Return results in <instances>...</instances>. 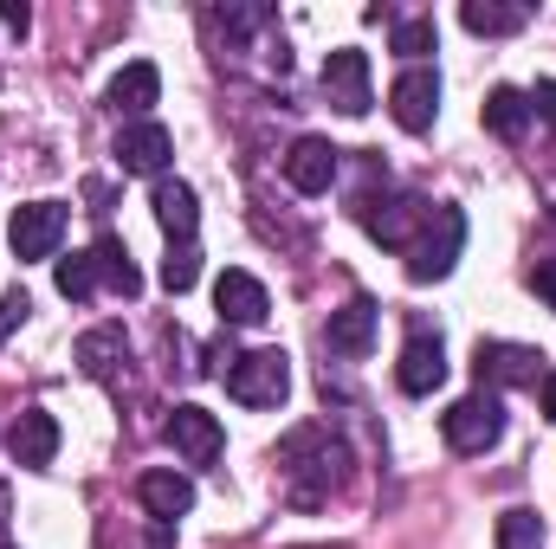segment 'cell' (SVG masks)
<instances>
[{
    "label": "cell",
    "instance_id": "6da1fadb",
    "mask_svg": "<svg viewBox=\"0 0 556 549\" xmlns=\"http://www.w3.org/2000/svg\"><path fill=\"white\" fill-rule=\"evenodd\" d=\"M227 395L240 408H278L291 395V362L285 349H247V356H227Z\"/></svg>",
    "mask_w": 556,
    "mask_h": 549
},
{
    "label": "cell",
    "instance_id": "7a4b0ae2",
    "mask_svg": "<svg viewBox=\"0 0 556 549\" xmlns=\"http://www.w3.org/2000/svg\"><path fill=\"white\" fill-rule=\"evenodd\" d=\"M459 246H466V214L459 207H427V227H420V240L408 246V278L415 284L446 278L453 259H459Z\"/></svg>",
    "mask_w": 556,
    "mask_h": 549
},
{
    "label": "cell",
    "instance_id": "3957f363",
    "mask_svg": "<svg viewBox=\"0 0 556 549\" xmlns=\"http://www.w3.org/2000/svg\"><path fill=\"white\" fill-rule=\"evenodd\" d=\"M65 201H26V207H13V220H7V246H13V259H52L59 253V240H65Z\"/></svg>",
    "mask_w": 556,
    "mask_h": 549
},
{
    "label": "cell",
    "instance_id": "277c9868",
    "mask_svg": "<svg viewBox=\"0 0 556 549\" xmlns=\"http://www.w3.org/2000/svg\"><path fill=\"white\" fill-rule=\"evenodd\" d=\"M446 446L453 452H485V446H498L505 439V408H498V395H466V401H453L446 408Z\"/></svg>",
    "mask_w": 556,
    "mask_h": 549
},
{
    "label": "cell",
    "instance_id": "5b68a950",
    "mask_svg": "<svg viewBox=\"0 0 556 549\" xmlns=\"http://www.w3.org/2000/svg\"><path fill=\"white\" fill-rule=\"evenodd\" d=\"M324 98L343 111V117H363L376 98H369V52H356V46H337L330 59H324Z\"/></svg>",
    "mask_w": 556,
    "mask_h": 549
},
{
    "label": "cell",
    "instance_id": "8992f818",
    "mask_svg": "<svg viewBox=\"0 0 556 549\" xmlns=\"http://www.w3.org/2000/svg\"><path fill=\"white\" fill-rule=\"evenodd\" d=\"M389 111L402 130H433V111H440V72L433 65H408L395 85H389Z\"/></svg>",
    "mask_w": 556,
    "mask_h": 549
},
{
    "label": "cell",
    "instance_id": "52a82bcc",
    "mask_svg": "<svg viewBox=\"0 0 556 549\" xmlns=\"http://www.w3.org/2000/svg\"><path fill=\"white\" fill-rule=\"evenodd\" d=\"M168 155H175V137H168L162 124H149V117L117 130V168H124V175H155V181H162Z\"/></svg>",
    "mask_w": 556,
    "mask_h": 549
},
{
    "label": "cell",
    "instance_id": "ba28073f",
    "mask_svg": "<svg viewBox=\"0 0 556 549\" xmlns=\"http://www.w3.org/2000/svg\"><path fill=\"white\" fill-rule=\"evenodd\" d=\"M168 446H175L188 465H214L220 446H227V433H220V420L207 408H175L168 413Z\"/></svg>",
    "mask_w": 556,
    "mask_h": 549
},
{
    "label": "cell",
    "instance_id": "9c48e42d",
    "mask_svg": "<svg viewBox=\"0 0 556 549\" xmlns=\"http://www.w3.org/2000/svg\"><path fill=\"white\" fill-rule=\"evenodd\" d=\"M7 452H13V465L46 472L52 452H59V420H52L46 408H26L20 420H13V433H7Z\"/></svg>",
    "mask_w": 556,
    "mask_h": 549
},
{
    "label": "cell",
    "instance_id": "30bf717a",
    "mask_svg": "<svg viewBox=\"0 0 556 549\" xmlns=\"http://www.w3.org/2000/svg\"><path fill=\"white\" fill-rule=\"evenodd\" d=\"M214 304H220V323H266V310H273L266 284L253 272H240V266H227L214 278Z\"/></svg>",
    "mask_w": 556,
    "mask_h": 549
},
{
    "label": "cell",
    "instance_id": "8fae6325",
    "mask_svg": "<svg viewBox=\"0 0 556 549\" xmlns=\"http://www.w3.org/2000/svg\"><path fill=\"white\" fill-rule=\"evenodd\" d=\"M395 382H402V395H433L440 382H446V349H440V336H408L402 343V362H395Z\"/></svg>",
    "mask_w": 556,
    "mask_h": 549
},
{
    "label": "cell",
    "instance_id": "7c38bea8",
    "mask_svg": "<svg viewBox=\"0 0 556 549\" xmlns=\"http://www.w3.org/2000/svg\"><path fill=\"white\" fill-rule=\"evenodd\" d=\"M285 181H291L298 194H330V181H337V149L324 137H298L291 155H285Z\"/></svg>",
    "mask_w": 556,
    "mask_h": 549
},
{
    "label": "cell",
    "instance_id": "4fadbf2b",
    "mask_svg": "<svg viewBox=\"0 0 556 549\" xmlns=\"http://www.w3.org/2000/svg\"><path fill=\"white\" fill-rule=\"evenodd\" d=\"M538 349L525 343H479V382H498V388H538Z\"/></svg>",
    "mask_w": 556,
    "mask_h": 549
},
{
    "label": "cell",
    "instance_id": "5bb4252c",
    "mask_svg": "<svg viewBox=\"0 0 556 549\" xmlns=\"http://www.w3.org/2000/svg\"><path fill=\"white\" fill-rule=\"evenodd\" d=\"M363 227H369L382 246L408 253V246H415V233L427 227V207H420V201H408V194H402V201H382V207H369V201H363Z\"/></svg>",
    "mask_w": 556,
    "mask_h": 549
},
{
    "label": "cell",
    "instance_id": "9a60e30c",
    "mask_svg": "<svg viewBox=\"0 0 556 549\" xmlns=\"http://www.w3.org/2000/svg\"><path fill=\"white\" fill-rule=\"evenodd\" d=\"M149 207H155V227L168 233V246L175 240H194V227H201V201H194V188L188 181H155V194H149Z\"/></svg>",
    "mask_w": 556,
    "mask_h": 549
},
{
    "label": "cell",
    "instance_id": "2e32d148",
    "mask_svg": "<svg viewBox=\"0 0 556 549\" xmlns=\"http://www.w3.org/2000/svg\"><path fill=\"white\" fill-rule=\"evenodd\" d=\"M376 304L369 297H350L343 310H330V330H324V343L337 349V356H369L376 349Z\"/></svg>",
    "mask_w": 556,
    "mask_h": 549
},
{
    "label": "cell",
    "instance_id": "e0dca14e",
    "mask_svg": "<svg viewBox=\"0 0 556 549\" xmlns=\"http://www.w3.org/2000/svg\"><path fill=\"white\" fill-rule=\"evenodd\" d=\"M155 98H162V72H155L149 59H130V65L111 78V111H117V117H137L142 124V111H149Z\"/></svg>",
    "mask_w": 556,
    "mask_h": 549
},
{
    "label": "cell",
    "instance_id": "ac0fdd59",
    "mask_svg": "<svg viewBox=\"0 0 556 549\" xmlns=\"http://www.w3.org/2000/svg\"><path fill=\"white\" fill-rule=\"evenodd\" d=\"M124 356H130V343H124L117 323H98V330L78 336V369H85L91 382H111V375L124 369Z\"/></svg>",
    "mask_w": 556,
    "mask_h": 549
},
{
    "label": "cell",
    "instance_id": "d6986e66",
    "mask_svg": "<svg viewBox=\"0 0 556 549\" xmlns=\"http://www.w3.org/2000/svg\"><path fill=\"white\" fill-rule=\"evenodd\" d=\"M137 498H142V511H149V518H162V524H168V518H181V511L194 505V485H188L181 472H142Z\"/></svg>",
    "mask_w": 556,
    "mask_h": 549
},
{
    "label": "cell",
    "instance_id": "ffe728a7",
    "mask_svg": "<svg viewBox=\"0 0 556 549\" xmlns=\"http://www.w3.org/2000/svg\"><path fill=\"white\" fill-rule=\"evenodd\" d=\"M525 124H531V98H525V91H511V85H498V91L485 98V130H492V137H505V142H518V137H525Z\"/></svg>",
    "mask_w": 556,
    "mask_h": 549
},
{
    "label": "cell",
    "instance_id": "44dd1931",
    "mask_svg": "<svg viewBox=\"0 0 556 549\" xmlns=\"http://www.w3.org/2000/svg\"><path fill=\"white\" fill-rule=\"evenodd\" d=\"M91 259H98V284H111L117 297H137L142 291V278H137V266H130V253H124L117 233H104V240L91 246Z\"/></svg>",
    "mask_w": 556,
    "mask_h": 549
},
{
    "label": "cell",
    "instance_id": "7402d4cb",
    "mask_svg": "<svg viewBox=\"0 0 556 549\" xmlns=\"http://www.w3.org/2000/svg\"><path fill=\"white\" fill-rule=\"evenodd\" d=\"M459 20H466V33H479V39H505V33H518V26H525V7L466 0V7H459Z\"/></svg>",
    "mask_w": 556,
    "mask_h": 549
},
{
    "label": "cell",
    "instance_id": "603a6c76",
    "mask_svg": "<svg viewBox=\"0 0 556 549\" xmlns=\"http://www.w3.org/2000/svg\"><path fill=\"white\" fill-rule=\"evenodd\" d=\"M194 278H201V246H194V240H175L168 259H162V284L181 297V291H194Z\"/></svg>",
    "mask_w": 556,
    "mask_h": 549
},
{
    "label": "cell",
    "instance_id": "cb8c5ba5",
    "mask_svg": "<svg viewBox=\"0 0 556 549\" xmlns=\"http://www.w3.org/2000/svg\"><path fill=\"white\" fill-rule=\"evenodd\" d=\"M498 549H544V518L538 511H505L498 518Z\"/></svg>",
    "mask_w": 556,
    "mask_h": 549
},
{
    "label": "cell",
    "instance_id": "d4e9b609",
    "mask_svg": "<svg viewBox=\"0 0 556 549\" xmlns=\"http://www.w3.org/2000/svg\"><path fill=\"white\" fill-rule=\"evenodd\" d=\"M91 291H98V259H91V253H72V259H59V297L85 304Z\"/></svg>",
    "mask_w": 556,
    "mask_h": 549
},
{
    "label": "cell",
    "instance_id": "484cf974",
    "mask_svg": "<svg viewBox=\"0 0 556 549\" xmlns=\"http://www.w3.org/2000/svg\"><path fill=\"white\" fill-rule=\"evenodd\" d=\"M433 39H440V33H433V20H402V26H395V52H402L408 65H420V59L433 52Z\"/></svg>",
    "mask_w": 556,
    "mask_h": 549
},
{
    "label": "cell",
    "instance_id": "4316f807",
    "mask_svg": "<svg viewBox=\"0 0 556 549\" xmlns=\"http://www.w3.org/2000/svg\"><path fill=\"white\" fill-rule=\"evenodd\" d=\"M26 310H33V297L13 284V291H0V343H7V330H20L26 323Z\"/></svg>",
    "mask_w": 556,
    "mask_h": 549
},
{
    "label": "cell",
    "instance_id": "83f0119b",
    "mask_svg": "<svg viewBox=\"0 0 556 549\" xmlns=\"http://www.w3.org/2000/svg\"><path fill=\"white\" fill-rule=\"evenodd\" d=\"M531 111H538V117H544V124L556 130V78H544V85L531 91Z\"/></svg>",
    "mask_w": 556,
    "mask_h": 549
},
{
    "label": "cell",
    "instance_id": "f1b7e54d",
    "mask_svg": "<svg viewBox=\"0 0 556 549\" xmlns=\"http://www.w3.org/2000/svg\"><path fill=\"white\" fill-rule=\"evenodd\" d=\"M531 284H538V297H544V304L556 310V259H544V266L531 272Z\"/></svg>",
    "mask_w": 556,
    "mask_h": 549
},
{
    "label": "cell",
    "instance_id": "f546056e",
    "mask_svg": "<svg viewBox=\"0 0 556 549\" xmlns=\"http://www.w3.org/2000/svg\"><path fill=\"white\" fill-rule=\"evenodd\" d=\"M0 20H7L13 33H26V20H33V13H26V7H7V0H0Z\"/></svg>",
    "mask_w": 556,
    "mask_h": 549
},
{
    "label": "cell",
    "instance_id": "4dcf8cb0",
    "mask_svg": "<svg viewBox=\"0 0 556 549\" xmlns=\"http://www.w3.org/2000/svg\"><path fill=\"white\" fill-rule=\"evenodd\" d=\"M544 420H556V369L544 375Z\"/></svg>",
    "mask_w": 556,
    "mask_h": 549
},
{
    "label": "cell",
    "instance_id": "1f68e13d",
    "mask_svg": "<svg viewBox=\"0 0 556 549\" xmlns=\"http://www.w3.org/2000/svg\"><path fill=\"white\" fill-rule=\"evenodd\" d=\"M0 549H13V544H0Z\"/></svg>",
    "mask_w": 556,
    "mask_h": 549
}]
</instances>
